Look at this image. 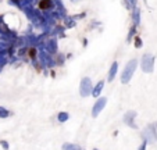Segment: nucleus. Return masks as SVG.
I'll use <instances>...</instances> for the list:
<instances>
[{
    "label": "nucleus",
    "instance_id": "423d86ee",
    "mask_svg": "<svg viewBox=\"0 0 157 150\" xmlns=\"http://www.w3.org/2000/svg\"><path fill=\"white\" fill-rule=\"evenodd\" d=\"M39 60L42 61L46 67H53V65H54V60L52 58V56H50L47 52H44V50L39 53Z\"/></svg>",
    "mask_w": 157,
    "mask_h": 150
},
{
    "label": "nucleus",
    "instance_id": "9b49d317",
    "mask_svg": "<svg viewBox=\"0 0 157 150\" xmlns=\"http://www.w3.org/2000/svg\"><path fill=\"white\" fill-rule=\"evenodd\" d=\"M132 18H133V24H135V25H138L139 22H141V11H139V8H138V7L133 8Z\"/></svg>",
    "mask_w": 157,
    "mask_h": 150
},
{
    "label": "nucleus",
    "instance_id": "f8f14e48",
    "mask_svg": "<svg viewBox=\"0 0 157 150\" xmlns=\"http://www.w3.org/2000/svg\"><path fill=\"white\" fill-rule=\"evenodd\" d=\"M63 150H81L78 145H73V143H65L63 145Z\"/></svg>",
    "mask_w": 157,
    "mask_h": 150
},
{
    "label": "nucleus",
    "instance_id": "f257e3e1",
    "mask_svg": "<svg viewBox=\"0 0 157 150\" xmlns=\"http://www.w3.org/2000/svg\"><path fill=\"white\" fill-rule=\"evenodd\" d=\"M136 67H138V61L136 60H131L128 64L125 65L124 71H122V74H121V82H122V83H128L129 79L132 78Z\"/></svg>",
    "mask_w": 157,
    "mask_h": 150
},
{
    "label": "nucleus",
    "instance_id": "a211bd4d",
    "mask_svg": "<svg viewBox=\"0 0 157 150\" xmlns=\"http://www.w3.org/2000/svg\"><path fill=\"white\" fill-rule=\"evenodd\" d=\"M63 61H64V56L60 54V56H59V64H63Z\"/></svg>",
    "mask_w": 157,
    "mask_h": 150
},
{
    "label": "nucleus",
    "instance_id": "39448f33",
    "mask_svg": "<svg viewBox=\"0 0 157 150\" xmlns=\"http://www.w3.org/2000/svg\"><path fill=\"white\" fill-rule=\"evenodd\" d=\"M106 103H107V99H106V98L97 99V101L95 103V106H93V110H92V115H93V117H97V115L100 114V111L104 109Z\"/></svg>",
    "mask_w": 157,
    "mask_h": 150
},
{
    "label": "nucleus",
    "instance_id": "6e6552de",
    "mask_svg": "<svg viewBox=\"0 0 157 150\" xmlns=\"http://www.w3.org/2000/svg\"><path fill=\"white\" fill-rule=\"evenodd\" d=\"M44 45H46V52H47L49 54H54V53L57 52V42H56V39H49Z\"/></svg>",
    "mask_w": 157,
    "mask_h": 150
},
{
    "label": "nucleus",
    "instance_id": "7ed1b4c3",
    "mask_svg": "<svg viewBox=\"0 0 157 150\" xmlns=\"http://www.w3.org/2000/svg\"><path fill=\"white\" fill-rule=\"evenodd\" d=\"M93 89H92V81H90V78L85 77L82 78V81H81V86H79V93L82 98H86L89 96V93H92Z\"/></svg>",
    "mask_w": 157,
    "mask_h": 150
},
{
    "label": "nucleus",
    "instance_id": "f3484780",
    "mask_svg": "<svg viewBox=\"0 0 157 150\" xmlns=\"http://www.w3.org/2000/svg\"><path fill=\"white\" fill-rule=\"evenodd\" d=\"M146 145H147V142H146V140H143V143H142V146L139 147V150H146Z\"/></svg>",
    "mask_w": 157,
    "mask_h": 150
},
{
    "label": "nucleus",
    "instance_id": "9d476101",
    "mask_svg": "<svg viewBox=\"0 0 157 150\" xmlns=\"http://www.w3.org/2000/svg\"><path fill=\"white\" fill-rule=\"evenodd\" d=\"M103 86H104V82H103V81H100L96 86H95V89H93V92H92L95 98H99V96H100L101 90H103Z\"/></svg>",
    "mask_w": 157,
    "mask_h": 150
},
{
    "label": "nucleus",
    "instance_id": "6ab92c4d",
    "mask_svg": "<svg viewBox=\"0 0 157 150\" xmlns=\"http://www.w3.org/2000/svg\"><path fill=\"white\" fill-rule=\"evenodd\" d=\"M1 143H3V147H4V149H7V147H8V145H7L6 142H1Z\"/></svg>",
    "mask_w": 157,
    "mask_h": 150
},
{
    "label": "nucleus",
    "instance_id": "20e7f679",
    "mask_svg": "<svg viewBox=\"0 0 157 150\" xmlns=\"http://www.w3.org/2000/svg\"><path fill=\"white\" fill-rule=\"evenodd\" d=\"M154 68V57L152 54H145L142 57V69L145 72H153Z\"/></svg>",
    "mask_w": 157,
    "mask_h": 150
},
{
    "label": "nucleus",
    "instance_id": "0eeeda50",
    "mask_svg": "<svg viewBox=\"0 0 157 150\" xmlns=\"http://www.w3.org/2000/svg\"><path fill=\"white\" fill-rule=\"evenodd\" d=\"M135 117H136V113H135V111H128V113H125V115H124V122L127 125L131 126V128H136Z\"/></svg>",
    "mask_w": 157,
    "mask_h": 150
},
{
    "label": "nucleus",
    "instance_id": "ddd939ff",
    "mask_svg": "<svg viewBox=\"0 0 157 150\" xmlns=\"http://www.w3.org/2000/svg\"><path fill=\"white\" fill-rule=\"evenodd\" d=\"M57 118H59V121H60V122H65V121H67V120L70 118V115H68V113H64V111H61V113H59Z\"/></svg>",
    "mask_w": 157,
    "mask_h": 150
},
{
    "label": "nucleus",
    "instance_id": "2eb2a0df",
    "mask_svg": "<svg viewBox=\"0 0 157 150\" xmlns=\"http://www.w3.org/2000/svg\"><path fill=\"white\" fill-rule=\"evenodd\" d=\"M135 46H136V47H141V46H142V41L139 39V38L135 39Z\"/></svg>",
    "mask_w": 157,
    "mask_h": 150
},
{
    "label": "nucleus",
    "instance_id": "1a4fd4ad",
    "mask_svg": "<svg viewBox=\"0 0 157 150\" xmlns=\"http://www.w3.org/2000/svg\"><path fill=\"white\" fill-rule=\"evenodd\" d=\"M117 69H118V64H117V63H113V64H111V68H110V71H109V81L110 82H111L114 78H116Z\"/></svg>",
    "mask_w": 157,
    "mask_h": 150
},
{
    "label": "nucleus",
    "instance_id": "dca6fc26",
    "mask_svg": "<svg viewBox=\"0 0 157 150\" xmlns=\"http://www.w3.org/2000/svg\"><path fill=\"white\" fill-rule=\"evenodd\" d=\"M0 115H1V117H7L8 111H6V110H3V109H0Z\"/></svg>",
    "mask_w": 157,
    "mask_h": 150
},
{
    "label": "nucleus",
    "instance_id": "aec40b11",
    "mask_svg": "<svg viewBox=\"0 0 157 150\" xmlns=\"http://www.w3.org/2000/svg\"><path fill=\"white\" fill-rule=\"evenodd\" d=\"M93 150H99V149H93Z\"/></svg>",
    "mask_w": 157,
    "mask_h": 150
},
{
    "label": "nucleus",
    "instance_id": "f03ea898",
    "mask_svg": "<svg viewBox=\"0 0 157 150\" xmlns=\"http://www.w3.org/2000/svg\"><path fill=\"white\" fill-rule=\"evenodd\" d=\"M156 126L157 124H150L145 128L143 131V139H145L147 143H154L157 142V131H156Z\"/></svg>",
    "mask_w": 157,
    "mask_h": 150
},
{
    "label": "nucleus",
    "instance_id": "4468645a",
    "mask_svg": "<svg viewBox=\"0 0 157 150\" xmlns=\"http://www.w3.org/2000/svg\"><path fill=\"white\" fill-rule=\"evenodd\" d=\"M65 25H67V28H73L74 25H75V22L71 18H65Z\"/></svg>",
    "mask_w": 157,
    "mask_h": 150
}]
</instances>
